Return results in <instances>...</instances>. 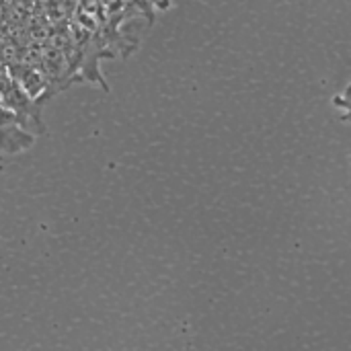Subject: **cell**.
I'll return each mask as SVG.
<instances>
[]
</instances>
